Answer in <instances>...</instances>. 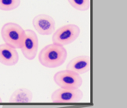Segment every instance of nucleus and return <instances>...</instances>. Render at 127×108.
Instances as JSON below:
<instances>
[{
	"label": "nucleus",
	"instance_id": "obj_1",
	"mask_svg": "<svg viewBox=\"0 0 127 108\" xmlns=\"http://www.w3.org/2000/svg\"><path fill=\"white\" fill-rule=\"evenodd\" d=\"M67 57L66 49L60 45L52 43L43 47L38 53V61L47 68L61 67Z\"/></svg>",
	"mask_w": 127,
	"mask_h": 108
},
{
	"label": "nucleus",
	"instance_id": "obj_2",
	"mask_svg": "<svg viewBox=\"0 0 127 108\" xmlns=\"http://www.w3.org/2000/svg\"><path fill=\"white\" fill-rule=\"evenodd\" d=\"M1 36L5 43L17 50L22 46L25 38V30L16 23L9 22L2 26Z\"/></svg>",
	"mask_w": 127,
	"mask_h": 108
},
{
	"label": "nucleus",
	"instance_id": "obj_3",
	"mask_svg": "<svg viewBox=\"0 0 127 108\" xmlns=\"http://www.w3.org/2000/svg\"><path fill=\"white\" fill-rule=\"evenodd\" d=\"M80 35V28L73 24H66L61 27L53 33V43L64 46L75 42Z\"/></svg>",
	"mask_w": 127,
	"mask_h": 108
},
{
	"label": "nucleus",
	"instance_id": "obj_4",
	"mask_svg": "<svg viewBox=\"0 0 127 108\" xmlns=\"http://www.w3.org/2000/svg\"><path fill=\"white\" fill-rule=\"evenodd\" d=\"M53 80L61 89H76L82 85L80 75L69 70H64L57 72L53 76Z\"/></svg>",
	"mask_w": 127,
	"mask_h": 108
},
{
	"label": "nucleus",
	"instance_id": "obj_5",
	"mask_svg": "<svg viewBox=\"0 0 127 108\" xmlns=\"http://www.w3.org/2000/svg\"><path fill=\"white\" fill-rule=\"evenodd\" d=\"M83 98V92L79 89H58L52 93L51 101L56 104H72L79 103Z\"/></svg>",
	"mask_w": 127,
	"mask_h": 108
},
{
	"label": "nucleus",
	"instance_id": "obj_6",
	"mask_svg": "<svg viewBox=\"0 0 127 108\" xmlns=\"http://www.w3.org/2000/svg\"><path fill=\"white\" fill-rule=\"evenodd\" d=\"M38 49V39L35 32L28 29L25 30V38L21 48L24 56L27 60H32L35 58Z\"/></svg>",
	"mask_w": 127,
	"mask_h": 108
},
{
	"label": "nucleus",
	"instance_id": "obj_7",
	"mask_svg": "<svg viewBox=\"0 0 127 108\" xmlns=\"http://www.w3.org/2000/svg\"><path fill=\"white\" fill-rule=\"evenodd\" d=\"M33 26L35 31L42 35H50L55 31L56 24L52 17L47 14H39L33 19Z\"/></svg>",
	"mask_w": 127,
	"mask_h": 108
},
{
	"label": "nucleus",
	"instance_id": "obj_8",
	"mask_svg": "<svg viewBox=\"0 0 127 108\" xmlns=\"http://www.w3.org/2000/svg\"><path fill=\"white\" fill-rule=\"evenodd\" d=\"M19 61V54L16 49L4 43L0 45V63L5 66L16 65Z\"/></svg>",
	"mask_w": 127,
	"mask_h": 108
},
{
	"label": "nucleus",
	"instance_id": "obj_9",
	"mask_svg": "<svg viewBox=\"0 0 127 108\" xmlns=\"http://www.w3.org/2000/svg\"><path fill=\"white\" fill-rule=\"evenodd\" d=\"M90 59L89 56H77L67 63L66 70L75 72L79 75H83L90 71Z\"/></svg>",
	"mask_w": 127,
	"mask_h": 108
},
{
	"label": "nucleus",
	"instance_id": "obj_10",
	"mask_svg": "<svg viewBox=\"0 0 127 108\" xmlns=\"http://www.w3.org/2000/svg\"><path fill=\"white\" fill-rule=\"evenodd\" d=\"M33 99L32 92L28 89H19L14 92L9 99V102L11 103H31Z\"/></svg>",
	"mask_w": 127,
	"mask_h": 108
},
{
	"label": "nucleus",
	"instance_id": "obj_11",
	"mask_svg": "<svg viewBox=\"0 0 127 108\" xmlns=\"http://www.w3.org/2000/svg\"><path fill=\"white\" fill-rule=\"evenodd\" d=\"M21 4V0H0V10L11 11L17 9Z\"/></svg>",
	"mask_w": 127,
	"mask_h": 108
},
{
	"label": "nucleus",
	"instance_id": "obj_12",
	"mask_svg": "<svg viewBox=\"0 0 127 108\" xmlns=\"http://www.w3.org/2000/svg\"><path fill=\"white\" fill-rule=\"evenodd\" d=\"M71 6L79 11H87L90 7V0H67Z\"/></svg>",
	"mask_w": 127,
	"mask_h": 108
},
{
	"label": "nucleus",
	"instance_id": "obj_13",
	"mask_svg": "<svg viewBox=\"0 0 127 108\" xmlns=\"http://www.w3.org/2000/svg\"><path fill=\"white\" fill-rule=\"evenodd\" d=\"M2 102V99H1V97H0V103Z\"/></svg>",
	"mask_w": 127,
	"mask_h": 108
}]
</instances>
